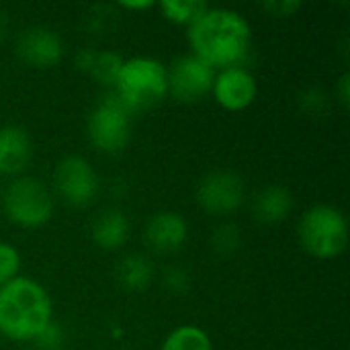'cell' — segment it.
<instances>
[{
  "instance_id": "cell-20",
  "label": "cell",
  "mask_w": 350,
  "mask_h": 350,
  "mask_svg": "<svg viewBox=\"0 0 350 350\" xmlns=\"http://www.w3.org/2000/svg\"><path fill=\"white\" fill-rule=\"evenodd\" d=\"M211 246L217 254H234L240 248V232L232 224H224L215 228L211 236Z\"/></svg>"
},
{
  "instance_id": "cell-7",
  "label": "cell",
  "mask_w": 350,
  "mask_h": 350,
  "mask_svg": "<svg viewBox=\"0 0 350 350\" xmlns=\"http://www.w3.org/2000/svg\"><path fill=\"white\" fill-rule=\"evenodd\" d=\"M53 187L66 205L86 207L96 199L100 191V178L86 158L66 156L53 170Z\"/></svg>"
},
{
  "instance_id": "cell-13",
  "label": "cell",
  "mask_w": 350,
  "mask_h": 350,
  "mask_svg": "<svg viewBox=\"0 0 350 350\" xmlns=\"http://www.w3.org/2000/svg\"><path fill=\"white\" fill-rule=\"evenodd\" d=\"M33 144L21 125L0 127V174L18 176L31 162Z\"/></svg>"
},
{
  "instance_id": "cell-6",
  "label": "cell",
  "mask_w": 350,
  "mask_h": 350,
  "mask_svg": "<svg viewBox=\"0 0 350 350\" xmlns=\"http://www.w3.org/2000/svg\"><path fill=\"white\" fill-rule=\"evenodd\" d=\"M86 131L98 152L119 154L127 148L131 137V113L115 94H109L90 111Z\"/></svg>"
},
{
  "instance_id": "cell-16",
  "label": "cell",
  "mask_w": 350,
  "mask_h": 350,
  "mask_svg": "<svg viewBox=\"0 0 350 350\" xmlns=\"http://www.w3.org/2000/svg\"><path fill=\"white\" fill-rule=\"evenodd\" d=\"M76 66L100 84L113 86L117 74L123 66V57L115 51L103 49H82L76 55Z\"/></svg>"
},
{
  "instance_id": "cell-12",
  "label": "cell",
  "mask_w": 350,
  "mask_h": 350,
  "mask_svg": "<svg viewBox=\"0 0 350 350\" xmlns=\"http://www.w3.org/2000/svg\"><path fill=\"white\" fill-rule=\"evenodd\" d=\"M148 246L158 254H172L183 248L189 236V224L180 213L160 211L152 215L144 230Z\"/></svg>"
},
{
  "instance_id": "cell-8",
  "label": "cell",
  "mask_w": 350,
  "mask_h": 350,
  "mask_svg": "<svg viewBox=\"0 0 350 350\" xmlns=\"http://www.w3.org/2000/svg\"><path fill=\"white\" fill-rule=\"evenodd\" d=\"M168 78V94L176 98L178 103H199L205 98L215 80V70L205 64L201 57L189 53L180 55L172 62L170 68H166Z\"/></svg>"
},
{
  "instance_id": "cell-4",
  "label": "cell",
  "mask_w": 350,
  "mask_h": 350,
  "mask_svg": "<svg viewBox=\"0 0 350 350\" xmlns=\"http://www.w3.org/2000/svg\"><path fill=\"white\" fill-rule=\"evenodd\" d=\"M297 238L310 256L318 260H332L340 256L349 244L347 215L334 205H312L299 219Z\"/></svg>"
},
{
  "instance_id": "cell-19",
  "label": "cell",
  "mask_w": 350,
  "mask_h": 350,
  "mask_svg": "<svg viewBox=\"0 0 350 350\" xmlns=\"http://www.w3.org/2000/svg\"><path fill=\"white\" fill-rule=\"evenodd\" d=\"M207 8H209V4L203 0H164V2H160L162 14L170 23L180 25V27L195 25L205 14Z\"/></svg>"
},
{
  "instance_id": "cell-24",
  "label": "cell",
  "mask_w": 350,
  "mask_h": 350,
  "mask_svg": "<svg viewBox=\"0 0 350 350\" xmlns=\"http://www.w3.org/2000/svg\"><path fill=\"white\" fill-rule=\"evenodd\" d=\"M265 8H267L269 12H273L275 16H289V14H293L297 8H301V4H299V2L285 0V2H269V4H265Z\"/></svg>"
},
{
  "instance_id": "cell-14",
  "label": "cell",
  "mask_w": 350,
  "mask_h": 350,
  "mask_svg": "<svg viewBox=\"0 0 350 350\" xmlns=\"http://www.w3.org/2000/svg\"><path fill=\"white\" fill-rule=\"evenodd\" d=\"M129 219L119 209H107L98 213L90 226L92 242L103 250H119L129 240Z\"/></svg>"
},
{
  "instance_id": "cell-2",
  "label": "cell",
  "mask_w": 350,
  "mask_h": 350,
  "mask_svg": "<svg viewBox=\"0 0 350 350\" xmlns=\"http://www.w3.org/2000/svg\"><path fill=\"white\" fill-rule=\"evenodd\" d=\"M51 297L37 281L16 277L0 287V334L18 342L33 338L51 322Z\"/></svg>"
},
{
  "instance_id": "cell-17",
  "label": "cell",
  "mask_w": 350,
  "mask_h": 350,
  "mask_svg": "<svg viewBox=\"0 0 350 350\" xmlns=\"http://www.w3.org/2000/svg\"><path fill=\"white\" fill-rule=\"evenodd\" d=\"M115 277H117L119 285L125 291L139 293V291H146L152 285L154 267H152V262L146 256H142V254H129V256H125L117 265Z\"/></svg>"
},
{
  "instance_id": "cell-11",
  "label": "cell",
  "mask_w": 350,
  "mask_h": 350,
  "mask_svg": "<svg viewBox=\"0 0 350 350\" xmlns=\"http://www.w3.org/2000/svg\"><path fill=\"white\" fill-rule=\"evenodd\" d=\"M18 57L33 66V68H51L64 55L62 37L45 27H31L27 29L16 43Z\"/></svg>"
},
{
  "instance_id": "cell-1",
  "label": "cell",
  "mask_w": 350,
  "mask_h": 350,
  "mask_svg": "<svg viewBox=\"0 0 350 350\" xmlns=\"http://www.w3.org/2000/svg\"><path fill=\"white\" fill-rule=\"evenodd\" d=\"M193 55L201 57L213 70L242 68L252 43V27L236 10L207 8L205 14L189 27Z\"/></svg>"
},
{
  "instance_id": "cell-10",
  "label": "cell",
  "mask_w": 350,
  "mask_h": 350,
  "mask_svg": "<svg viewBox=\"0 0 350 350\" xmlns=\"http://www.w3.org/2000/svg\"><path fill=\"white\" fill-rule=\"evenodd\" d=\"M258 86L254 76L242 66V68H226L215 72L211 94L217 100L219 107L226 111H244L248 109L256 98Z\"/></svg>"
},
{
  "instance_id": "cell-18",
  "label": "cell",
  "mask_w": 350,
  "mask_h": 350,
  "mask_svg": "<svg viewBox=\"0 0 350 350\" xmlns=\"http://www.w3.org/2000/svg\"><path fill=\"white\" fill-rule=\"evenodd\" d=\"M160 350H213V345L203 328L187 324L174 328L162 342Z\"/></svg>"
},
{
  "instance_id": "cell-23",
  "label": "cell",
  "mask_w": 350,
  "mask_h": 350,
  "mask_svg": "<svg viewBox=\"0 0 350 350\" xmlns=\"http://www.w3.org/2000/svg\"><path fill=\"white\" fill-rule=\"evenodd\" d=\"M162 283H164V289L168 293H174V295H180L189 289V275L178 269V267H172V269H166L164 277H162Z\"/></svg>"
},
{
  "instance_id": "cell-26",
  "label": "cell",
  "mask_w": 350,
  "mask_h": 350,
  "mask_svg": "<svg viewBox=\"0 0 350 350\" xmlns=\"http://www.w3.org/2000/svg\"><path fill=\"white\" fill-rule=\"evenodd\" d=\"M119 6L121 8H129V10H146V8H152L154 2H121Z\"/></svg>"
},
{
  "instance_id": "cell-27",
  "label": "cell",
  "mask_w": 350,
  "mask_h": 350,
  "mask_svg": "<svg viewBox=\"0 0 350 350\" xmlns=\"http://www.w3.org/2000/svg\"><path fill=\"white\" fill-rule=\"evenodd\" d=\"M6 29H8V16L0 10V41L4 39V33H6Z\"/></svg>"
},
{
  "instance_id": "cell-25",
  "label": "cell",
  "mask_w": 350,
  "mask_h": 350,
  "mask_svg": "<svg viewBox=\"0 0 350 350\" xmlns=\"http://www.w3.org/2000/svg\"><path fill=\"white\" fill-rule=\"evenodd\" d=\"M336 94H338V98H340V103L345 105V107H349V74H342L340 76V80H338V90H336Z\"/></svg>"
},
{
  "instance_id": "cell-21",
  "label": "cell",
  "mask_w": 350,
  "mask_h": 350,
  "mask_svg": "<svg viewBox=\"0 0 350 350\" xmlns=\"http://www.w3.org/2000/svg\"><path fill=\"white\" fill-rule=\"evenodd\" d=\"M18 269H21L18 250L6 242H0V287L10 283L12 279H16Z\"/></svg>"
},
{
  "instance_id": "cell-22",
  "label": "cell",
  "mask_w": 350,
  "mask_h": 350,
  "mask_svg": "<svg viewBox=\"0 0 350 350\" xmlns=\"http://www.w3.org/2000/svg\"><path fill=\"white\" fill-rule=\"evenodd\" d=\"M33 345L37 350H62L66 345V334H64V328L57 324V322H49L35 338H33Z\"/></svg>"
},
{
  "instance_id": "cell-3",
  "label": "cell",
  "mask_w": 350,
  "mask_h": 350,
  "mask_svg": "<svg viewBox=\"0 0 350 350\" xmlns=\"http://www.w3.org/2000/svg\"><path fill=\"white\" fill-rule=\"evenodd\" d=\"M113 88V94L129 113L148 111L160 105L168 94L166 66L146 55L123 59Z\"/></svg>"
},
{
  "instance_id": "cell-15",
  "label": "cell",
  "mask_w": 350,
  "mask_h": 350,
  "mask_svg": "<svg viewBox=\"0 0 350 350\" xmlns=\"http://www.w3.org/2000/svg\"><path fill=\"white\" fill-rule=\"evenodd\" d=\"M293 211V195L283 185H269L260 189L252 203V213L260 224H281Z\"/></svg>"
},
{
  "instance_id": "cell-9",
  "label": "cell",
  "mask_w": 350,
  "mask_h": 350,
  "mask_svg": "<svg viewBox=\"0 0 350 350\" xmlns=\"http://www.w3.org/2000/svg\"><path fill=\"white\" fill-rule=\"evenodd\" d=\"M246 187L240 174L232 170H215L209 172L197 187V203L199 207L213 215L226 217L232 215L244 203Z\"/></svg>"
},
{
  "instance_id": "cell-5",
  "label": "cell",
  "mask_w": 350,
  "mask_h": 350,
  "mask_svg": "<svg viewBox=\"0 0 350 350\" xmlns=\"http://www.w3.org/2000/svg\"><path fill=\"white\" fill-rule=\"evenodd\" d=\"M4 215L18 228L37 230L53 217L51 191L33 176L14 178L2 195Z\"/></svg>"
}]
</instances>
